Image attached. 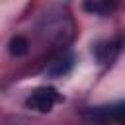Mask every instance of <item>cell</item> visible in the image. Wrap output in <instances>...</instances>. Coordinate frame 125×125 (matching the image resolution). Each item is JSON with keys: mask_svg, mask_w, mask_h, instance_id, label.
<instances>
[{"mask_svg": "<svg viewBox=\"0 0 125 125\" xmlns=\"http://www.w3.org/2000/svg\"><path fill=\"white\" fill-rule=\"evenodd\" d=\"M72 64H74V57H72V55H62V57L55 59L53 62H49V66H47L43 72H45L47 76L57 78V76H62V74L70 72Z\"/></svg>", "mask_w": 125, "mask_h": 125, "instance_id": "cell-2", "label": "cell"}, {"mask_svg": "<svg viewBox=\"0 0 125 125\" xmlns=\"http://www.w3.org/2000/svg\"><path fill=\"white\" fill-rule=\"evenodd\" d=\"M57 102H61V94L55 88H51V86H39V88H35L29 94V98L25 100V105L29 109L39 111V113H47V111L53 109V105Z\"/></svg>", "mask_w": 125, "mask_h": 125, "instance_id": "cell-1", "label": "cell"}, {"mask_svg": "<svg viewBox=\"0 0 125 125\" xmlns=\"http://www.w3.org/2000/svg\"><path fill=\"white\" fill-rule=\"evenodd\" d=\"M113 8H115V4H111V2H86L84 4V10H88L92 14H100V16L111 12Z\"/></svg>", "mask_w": 125, "mask_h": 125, "instance_id": "cell-5", "label": "cell"}, {"mask_svg": "<svg viewBox=\"0 0 125 125\" xmlns=\"http://www.w3.org/2000/svg\"><path fill=\"white\" fill-rule=\"evenodd\" d=\"M121 49V41H105V43H100L96 45V57L100 62H111L115 59V55L119 53Z\"/></svg>", "mask_w": 125, "mask_h": 125, "instance_id": "cell-3", "label": "cell"}, {"mask_svg": "<svg viewBox=\"0 0 125 125\" xmlns=\"http://www.w3.org/2000/svg\"><path fill=\"white\" fill-rule=\"evenodd\" d=\"M8 49H10V53H12L14 57H21V55H25V53H27L29 43H27V39H25V37L16 35V37H12V39H10Z\"/></svg>", "mask_w": 125, "mask_h": 125, "instance_id": "cell-4", "label": "cell"}]
</instances>
